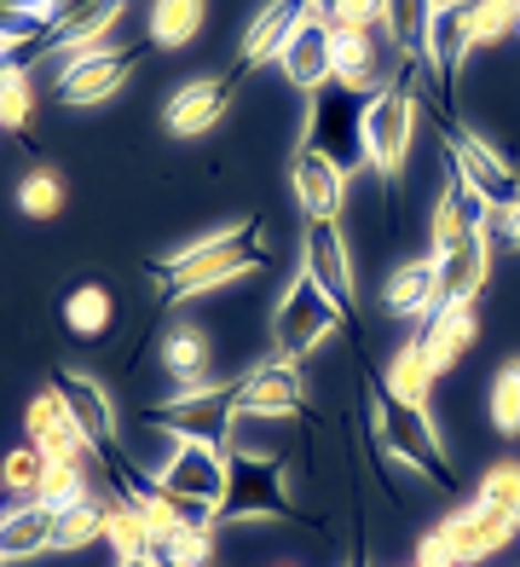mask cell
<instances>
[{
  "mask_svg": "<svg viewBox=\"0 0 520 567\" xmlns=\"http://www.w3.org/2000/svg\"><path fill=\"white\" fill-rule=\"evenodd\" d=\"M208 23V0H150L145 12V41L156 53H186Z\"/></svg>",
  "mask_w": 520,
  "mask_h": 567,
  "instance_id": "cell-28",
  "label": "cell"
},
{
  "mask_svg": "<svg viewBox=\"0 0 520 567\" xmlns=\"http://www.w3.org/2000/svg\"><path fill=\"white\" fill-rule=\"evenodd\" d=\"M353 319L335 307L319 284H312L306 272H295L290 284H283V296L272 307V353L290 359V365H301L306 353H319L330 337H342Z\"/></svg>",
  "mask_w": 520,
  "mask_h": 567,
  "instance_id": "cell-4",
  "label": "cell"
},
{
  "mask_svg": "<svg viewBox=\"0 0 520 567\" xmlns=\"http://www.w3.org/2000/svg\"><path fill=\"white\" fill-rule=\"evenodd\" d=\"M127 82H134V53H127V47H104V53H87V59L64 64L59 99L75 105V111H93V105H111Z\"/></svg>",
  "mask_w": 520,
  "mask_h": 567,
  "instance_id": "cell-18",
  "label": "cell"
},
{
  "mask_svg": "<svg viewBox=\"0 0 520 567\" xmlns=\"http://www.w3.org/2000/svg\"><path fill=\"white\" fill-rule=\"evenodd\" d=\"M423 353H428V365H434V377L446 382L462 359H468V348L480 342V313H475V301H439L434 313H428V324H423Z\"/></svg>",
  "mask_w": 520,
  "mask_h": 567,
  "instance_id": "cell-19",
  "label": "cell"
},
{
  "mask_svg": "<svg viewBox=\"0 0 520 567\" xmlns=\"http://www.w3.org/2000/svg\"><path fill=\"white\" fill-rule=\"evenodd\" d=\"M434 533L446 538L457 567H486L491 556H503L520 538V522L503 515V509H486V504H462V509L446 515V522H434Z\"/></svg>",
  "mask_w": 520,
  "mask_h": 567,
  "instance_id": "cell-14",
  "label": "cell"
},
{
  "mask_svg": "<svg viewBox=\"0 0 520 567\" xmlns=\"http://www.w3.org/2000/svg\"><path fill=\"white\" fill-rule=\"evenodd\" d=\"M410 64L416 59H405L399 75L376 99H364V163H371V174L382 179V192L399 186V174L410 163V145H416V116H423Z\"/></svg>",
  "mask_w": 520,
  "mask_h": 567,
  "instance_id": "cell-3",
  "label": "cell"
},
{
  "mask_svg": "<svg viewBox=\"0 0 520 567\" xmlns=\"http://www.w3.org/2000/svg\"><path fill=\"white\" fill-rule=\"evenodd\" d=\"M104 545L116 550V561H139V556H156L150 533H145V522H139V509L127 504L122 493H116V498H104Z\"/></svg>",
  "mask_w": 520,
  "mask_h": 567,
  "instance_id": "cell-31",
  "label": "cell"
},
{
  "mask_svg": "<svg viewBox=\"0 0 520 567\" xmlns=\"http://www.w3.org/2000/svg\"><path fill=\"white\" fill-rule=\"evenodd\" d=\"M446 301L439 290V261L434 255H416V261H399L394 272L382 278V313L399 324H428V313Z\"/></svg>",
  "mask_w": 520,
  "mask_h": 567,
  "instance_id": "cell-20",
  "label": "cell"
},
{
  "mask_svg": "<svg viewBox=\"0 0 520 567\" xmlns=\"http://www.w3.org/2000/svg\"><path fill=\"white\" fill-rule=\"evenodd\" d=\"M238 411H243V417H267V423L301 417V411H306V382H301V365H290V359L267 353L254 371H243V377H238Z\"/></svg>",
  "mask_w": 520,
  "mask_h": 567,
  "instance_id": "cell-16",
  "label": "cell"
},
{
  "mask_svg": "<svg viewBox=\"0 0 520 567\" xmlns=\"http://www.w3.org/2000/svg\"><path fill=\"white\" fill-rule=\"evenodd\" d=\"M486 423L498 441H520V353L509 365L491 371V394H486Z\"/></svg>",
  "mask_w": 520,
  "mask_h": 567,
  "instance_id": "cell-32",
  "label": "cell"
},
{
  "mask_svg": "<svg viewBox=\"0 0 520 567\" xmlns=\"http://www.w3.org/2000/svg\"><path fill=\"white\" fill-rule=\"evenodd\" d=\"M278 70H283V82H290L295 93H306V99L335 87V70H330V7L324 0H312L306 18L295 23V35L283 41Z\"/></svg>",
  "mask_w": 520,
  "mask_h": 567,
  "instance_id": "cell-15",
  "label": "cell"
},
{
  "mask_svg": "<svg viewBox=\"0 0 520 567\" xmlns=\"http://www.w3.org/2000/svg\"><path fill=\"white\" fill-rule=\"evenodd\" d=\"M324 7H330V30H382L387 0H324Z\"/></svg>",
  "mask_w": 520,
  "mask_h": 567,
  "instance_id": "cell-41",
  "label": "cell"
},
{
  "mask_svg": "<svg viewBox=\"0 0 520 567\" xmlns=\"http://www.w3.org/2000/svg\"><path fill=\"white\" fill-rule=\"evenodd\" d=\"M145 423L168 429L174 441H231V423H238V382H208V389H179L168 400L145 405Z\"/></svg>",
  "mask_w": 520,
  "mask_h": 567,
  "instance_id": "cell-8",
  "label": "cell"
},
{
  "mask_svg": "<svg viewBox=\"0 0 520 567\" xmlns=\"http://www.w3.org/2000/svg\"><path fill=\"white\" fill-rule=\"evenodd\" d=\"M353 567H358V561H353Z\"/></svg>",
  "mask_w": 520,
  "mask_h": 567,
  "instance_id": "cell-47",
  "label": "cell"
},
{
  "mask_svg": "<svg viewBox=\"0 0 520 567\" xmlns=\"http://www.w3.org/2000/svg\"><path fill=\"white\" fill-rule=\"evenodd\" d=\"M468 59H475V41H468V0H439L423 64L434 70L439 87H457V75H462Z\"/></svg>",
  "mask_w": 520,
  "mask_h": 567,
  "instance_id": "cell-26",
  "label": "cell"
},
{
  "mask_svg": "<svg viewBox=\"0 0 520 567\" xmlns=\"http://www.w3.org/2000/svg\"><path fill=\"white\" fill-rule=\"evenodd\" d=\"M116 567H168L163 556H139V561H116Z\"/></svg>",
  "mask_w": 520,
  "mask_h": 567,
  "instance_id": "cell-43",
  "label": "cell"
},
{
  "mask_svg": "<svg viewBox=\"0 0 520 567\" xmlns=\"http://www.w3.org/2000/svg\"><path fill=\"white\" fill-rule=\"evenodd\" d=\"M231 93H238V75H197V82H179L163 105V127L174 140L215 134L231 111Z\"/></svg>",
  "mask_w": 520,
  "mask_h": 567,
  "instance_id": "cell-17",
  "label": "cell"
},
{
  "mask_svg": "<svg viewBox=\"0 0 520 567\" xmlns=\"http://www.w3.org/2000/svg\"><path fill=\"white\" fill-rule=\"evenodd\" d=\"M491 261H498V226H480L439 261V290L446 301H480L486 278H491Z\"/></svg>",
  "mask_w": 520,
  "mask_h": 567,
  "instance_id": "cell-24",
  "label": "cell"
},
{
  "mask_svg": "<svg viewBox=\"0 0 520 567\" xmlns=\"http://www.w3.org/2000/svg\"><path fill=\"white\" fill-rule=\"evenodd\" d=\"M0 59H18V53H12V47H7V41H0Z\"/></svg>",
  "mask_w": 520,
  "mask_h": 567,
  "instance_id": "cell-44",
  "label": "cell"
},
{
  "mask_svg": "<svg viewBox=\"0 0 520 567\" xmlns=\"http://www.w3.org/2000/svg\"><path fill=\"white\" fill-rule=\"evenodd\" d=\"M156 359H163L174 394L179 389H208V382H215V337H208L202 324H191V319H179V324L163 330Z\"/></svg>",
  "mask_w": 520,
  "mask_h": 567,
  "instance_id": "cell-22",
  "label": "cell"
},
{
  "mask_svg": "<svg viewBox=\"0 0 520 567\" xmlns=\"http://www.w3.org/2000/svg\"><path fill=\"white\" fill-rule=\"evenodd\" d=\"M111 324H116V296L104 290L98 278H82L64 296V330L75 342H104V337H111Z\"/></svg>",
  "mask_w": 520,
  "mask_h": 567,
  "instance_id": "cell-30",
  "label": "cell"
},
{
  "mask_svg": "<svg viewBox=\"0 0 520 567\" xmlns=\"http://www.w3.org/2000/svg\"><path fill=\"white\" fill-rule=\"evenodd\" d=\"M498 244H503V249H520V197L498 215Z\"/></svg>",
  "mask_w": 520,
  "mask_h": 567,
  "instance_id": "cell-42",
  "label": "cell"
},
{
  "mask_svg": "<svg viewBox=\"0 0 520 567\" xmlns=\"http://www.w3.org/2000/svg\"><path fill=\"white\" fill-rule=\"evenodd\" d=\"M23 434H30V446L46 457V463H82V470H98V446L82 434V423L70 417V405L59 389H41L30 405H23Z\"/></svg>",
  "mask_w": 520,
  "mask_h": 567,
  "instance_id": "cell-13",
  "label": "cell"
},
{
  "mask_svg": "<svg viewBox=\"0 0 520 567\" xmlns=\"http://www.w3.org/2000/svg\"><path fill=\"white\" fill-rule=\"evenodd\" d=\"M301 145L319 151L324 163H335L347 179L364 174V99L342 93V87H324L306 99V116H301Z\"/></svg>",
  "mask_w": 520,
  "mask_h": 567,
  "instance_id": "cell-7",
  "label": "cell"
},
{
  "mask_svg": "<svg viewBox=\"0 0 520 567\" xmlns=\"http://www.w3.org/2000/svg\"><path fill=\"white\" fill-rule=\"evenodd\" d=\"M104 538V504L87 493V498H75L70 509H59V527H52V550H64V556H75V550H93Z\"/></svg>",
  "mask_w": 520,
  "mask_h": 567,
  "instance_id": "cell-33",
  "label": "cell"
},
{
  "mask_svg": "<svg viewBox=\"0 0 520 567\" xmlns=\"http://www.w3.org/2000/svg\"><path fill=\"white\" fill-rule=\"evenodd\" d=\"M475 504L503 509V515L520 522V457H498V463H491V470L480 475V486H475Z\"/></svg>",
  "mask_w": 520,
  "mask_h": 567,
  "instance_id": "cell-38",
  "label": "cell"
},
{
  "mask_svg": "<svg viewBox=\"0 0 520 567\" xmlns=\"http://www.w3.org/2000/svg\"><path fill=\"white\" fill-rule=\"evenodd\" d=\"M278 567H295V561H278Z\"/></svg>",
  "mask_w": 520,
  "mask_h": 567,
  "instance_id": "cell-45",
  "label": "cell"
},
{
  "mask_svg": "<svg viewBox=\"0 0 520 567\" xmlns=\"http://www.w3.org/2000/svg\"><path fill=\"white\" fill-rule=\"evenodd\" d=\"M439 145H446V163H451L462 179H475V186L498 203V209H509V203L520 197V168H514L486 134H475L468 122L439 116Z\"/></svg>",
  "mask_w": 520,
  "mask_h": 567,
  "instance_id": "cell-9",
  "label": "cell"
},
{
  "mask_svg": "<svg viewBox=\"0 0 520 567\" xmlns=\"http://www.w3.org/2000/svg\"><path fill=\"white\" fill-rule=\"evenodd\" d=\"M376 389H382V394H394V400H405V405H416V411H428V405H434V389H439V377H434V365H428L423 342L405 337L394 353H387V365H382V382H376Z\"/></svg>",
  "mask_w": 520,
  "mask_h": 567,
  "instance_id": "cell-27",
  "label": "cell"
},
{
  "mask_svg": "<svg viewBox=\"0 0 520 567\" xmlns=\"http://www.w3.org/2000/svg\"><path fill=\"white\" fill-rule=\"evenodd\" d=\"M226 463H231V481H226V504L215 515V527H238V522H301V509L290 498V475L278 470V452L272 446L226 441Z\"/></svg>",
  "mask_w": 520,
  "mask_h": 567,
  "instance_id": "cell-2",
  "label": "cell"
},
{
  "mask_svg": "<svg viewBox=\"0 0 520 567\" xmlns=\"http://www.w3.org/2000/svg\"><path fill=\"white\" fill-rule=\"evenodd\" d=\"M382 41H387L382 30H330V70H335V87L353 93V99H376L387 82H394L405 59H387Z\"/></svg>",
  "mask_w": 520,
  "mask_h": 567,
  "instance_id": "cell-12",
  "label": "cell"
},
{
  "mask_svg": "<svg viewBox=\"0 0 520 567\" xmlns=\"http://www.w3.org/2000/svg\"><path fill=\"white\" fill-rule=\"evenodd\" d=\"M41 470H46V457L35 446H18L0 457V493L18 498V504H30L35 498V486H41Z\"/></svg>",
  "mask_w": 520,
  "mask_h": 567,
  "instance_id": "cell-39",
  "label": "cell"
},
{
  "mask_svg": "<svg viewBox=\"0 0 520 567\" xmlns=\"http://www.w3.org/2000/svg\"><path fill=\"white\" fill-rule=\"evenodd\" d=\"M267 261H272V249L260 244V220L243 215V220H231L220 231H202V238L179 244L174 255H163V261H150V272H156V284H163V307H179V301L231 290V284L254 278Z\"/></svg>",
  "mask_w": 520,
  "mask_h": 567,
  "instance_id": "cell-1",
  "label": "cell"
},
{
  "mask_svg": "<svg viewBox=\"0 0 520 567\" xmlns=\"http://www.w3.org/2000/svg\"><path fill=\"white\" fill-rule=\"evenodd\" d=\"M75 498H87V470H82V463H46V470H41V486H35V504L70 509Z\"/></svg>",
  "mask_w": 520,
  "mask_h": 567,
  "instance_id": "cell-40",
  "label": "cell"
},
{
  "mask_svg": "<svg viewBox=\"0 0 520 567\" xmlns=\"http://www.w3.org/2000/svg\"><path fill=\"white\" fill-rule=\"evenodd\" d=\"M150 481L163 486L191 522H215L220 504H226L231 463H226V446H215V441H174V452L163 457V470Z\"/></svg>",
  "mask_w": 520,
  "mask_h": 567,
  "instance_id": "cell-6",
  "label": "cell"
},
{
  "mask_svg": "<svg viewBox=\"0 0 520 567\" xmlns=\"http://www.w3.org/2000/svg\"><path fill=\"white\" fill-rule=\"evenodd\" d=\"M301 272L342 307L347 319H358V284H353V249L342 238V220H306L301 231Z\"/></svg>",
  "mask_w": 520,
  "mask_h": 567,
  "instance_id": "cell-11",
  "label": "cell"
},
{
  "mask_svg": "<svg viewBox=\"0 0 520 567\" xmlns=\"http://www.w3.org/2000/svg\"><path fill=\"white\" fill-rule=\"evenodd\" d=\"M215 550H220V527L215 522H186L156 556H163L168 567H220Z\"/></svg>",
  "mask_w": 520,
  "mask_h": 567,
  "instance_id": "cell-35",
  "label": "cell"
},
{
  "mask_svg": "<svg viewBox=\"0 0 520 567\" xmlns=\"http://www.w3.org/2000/svg\"><path fill=\"white\" fill-rule=\"evenodd\" d=\"M509 35H520V0H468V41H475V53L503 47Z\"/></svg>",
  "mask_w": 520,
  "mask_h": 567,
  "instance_id": "cell-34",
  "label": "cell"
},
{
  "mask_svg": "<svg viewBox=\"0 0 520 567\" xmlns=\"http://www.w3.org/2000/svg\"><path fill=\"white\" fill-rule=\"evenodd\" d=\"M306 7L312 0H267V7H254V18H249V30H243V41H238V82L249 70H260L267 59H278L283 53V41L295 35V23L306 18Z\"/></svg>",
  "mask_w": 520,
  "mask_h": 567,
  "instance_id": "cell-23",
  "label": "cell"
},
{
  "mask_svg": "<svg viewBox=\"0 0 520 567\" xmlns=\"http://www.w3.org/2000/svg\"><path fill=\"white\" fill-rule=\"evenodd\" d=\"M0 498H7V493H0Z\"/></svg>",
  "mask_w": 520,
  "mask_h": 567,
  "instance_id": "cell-46",
  "label": "cell"
},
{
  "mask_svg": "<svg viewBox=\"0 0 520 567\" xmlns=\"http://www.w3.org/2000/svg\"><path fill=\"white\" fill-rule=\"evenodd\" d=\"M30 116H35V75H30V64L23 59H12L7 70H0V134H18V127H30Z\"/></svg>",
  "mask_w": 520,
  "mask_h": 567,
  "instance_id": "cell-36",
  "label": "cell"
},
{
  "mask_svg": "<svg viewBox=\"0 0 520 567\" xmlns=\"http://www.w3.org/2000/svg\"><path fill=\"white\" fill-rule=\"evenodd\" d=\"M18 215L23 220H59L64 215V179L52 168H30L18 179Z\"/></svg>",
  "mask_w": 520,
  "mask_h": 567,
  "instance_id": "cell-37",
  "label": "cell"
},
{
  "mask_svg": "<svg viewBox=\"0 0 520 567\" xmlns=\"http://www.w3.org/2000/svg\"><path fill=\"white\" fill-rule=\"evenodd\" d=\"M376 441H382L387 457H399L410 475H428L434 486H451V452H446V434H439L434 411H416V405L376 389Z\"/></svg>",
  "mask_w": 520,
  "mask_h": 567,
  "instance_id": "cell-5",
  "label": "cell"
},
{
  "mask_svg": "<svg viewBox=\"0 0 520 567\" xmlns=\"http://www.w3.org/2000/svg\"><path fill=\"white\" fill-rule=\"evenodd\" d=\"M434 12H439V0H387V7H382V35H387V47H394V59H416V64H423Z\"/></svg>",
  "mask_w": 520,
  "mask_h": 567,
  "instance_id": "cell-29",
  "label": "cell"
},
{
  "mask_svg": "<svg viewBox=\"0 0 520 567\" xmlns=\"http://www.w3.org/2000/svg\"><path fill=\"white\" fill-rule=\"evenodd\" d=\"M52 527H59V509H46L35 498L0 509V567H23V561L52 556Z\"/></svg>",
  "mask_w": 520,
  "mask_h": 567,
  "instance_id": "cell-25",
  "label": "cell"
},
{
  "mask_svg": "<svg viewBox=\"0 0 520 567\" xmlns=\"http://www.w3.org/2000/svg\"><path fill=\"white\" fill-rule=\"evenodd\" d=\"M52 389L64 394L70 417L82 423V434H87V441L98 446L104 470H111V463H122V457H127V452H122V417H116V400H111V389H104L98 377L75 371V365H59V371H52Z\"/></svg>",
  "mask_w": 520,
  "mask_h": 567,
  "instance_id": "cell-10",
  "label": "cell"
},
{
  "mask_svg": "<svg viewBox=\"0 0 520 567\" xmlns=\"http://www.w3.org/2000/svg\"><path fill=\"white\" fill-rule=\"evenodd\" d=\"M347 186H353V179L335 168V163H324L319 151L295 145V157H290V192H295V203H301L306 220H342Z\"/></svg>",
  "mask_w": 520,
  "mask_h": 567,
  "instance_id": "cell-21",
  "label": "cell"
}]
</instances>
